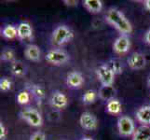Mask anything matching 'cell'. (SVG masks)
<instances>
[{"mask_svg":"<svg viewBox=\"0 0 150 140\" xmlns=\"http://www.w3.org/2000/svg\"><path fill=\"white\" fill-rule=\"evenodd\" d=\"M30 140H46L45 134L42 132H35L30 136Z\"/></svg>","mask_w":150,"mask_h":140,"instance_id":"27","label":"cell"},{"mask_svg":"<svg viewBox=\"0 0 150 140\" xmlns=\"http://www.w3.org/2000/svg\"><path fill=\"white\" fill-rule=\"evenodd\" d=\"M66 84L73 89H79L84 84V77L77 71H72L66 77Z\"/></svg>","mask_w":150,"mask_h":140,"instance_id":"10","label":"cell"},{"mask_svg":"<svg viewBox=\"0 0 150 140\" xmlns=\"http://www.w3.org/2000/svg\"><path fill=\"white\" fill-rule=\"evenodd\" d=\"M98 95L102 100L105 101H110L114 99L116 95V89L113 85L110 86H102L98 92Z\"/></svg>","mask_w":150,"mask_h":140,"instance_id":"14","label":"cell"},{"mask_svg":"<svg viewBox=\"0 0 150 140\" xmlns=\"http://www.w3.org/2000/svg\"><path fill=\"white\" fill-rule=\"evenodd\" d=\"M45 59L48 63L54 65H61L65 64L69 60V55L64 50H49L45 56Z\"/></svg>","mask_w":150,"mask_h":140,"instance_id":"5","label":"cell"},{"mask_svg":"<svg viewBox=\"0 0 150 140\" xmlns=\"http://www.w3.org/2000/svg\"><path fill=\"white\" fill-rule=\"evenodd\" d=\"M21 118L33 127H39L42 125L43 119L41 114L35 108H25L20 114Z\"/></svg>","mask_w":150,"mask_h":140,"instance_id":"3","label":"cell"},{"mask_svg":"<svg viewBox=\"0 0 150 140\" xmlns=\"http://www.w3.org/2000/svg\"><path fill=\"white\" fill-rule=\"evenodd\" d=\"M2 36L8 39H13L18 37V31L17 28L14 27L13 25H7L2 30Z\"/></svg>","mask_w":150,"mask_h":140,"instance_id":"21","label":"cell"},{"mask_svg":"<svg viewBox=\"0 0 150 140\" xmlns=\"http://www.w3.org/2000/svg\"><path fill=\"white\" fill-rule=\"evenodd\" d=\"M144 6H146V8L150 10V0H146V2H144Z\"/></svg>","mask_w":150,"mask_h":140,"instance_id":"31","label":"cell"},{"mask_svg":"<svg viewBox=\"0 0 150 140\" xmlns=\"http://www.w3.org/2000/svg\"><path fill=\"white\" fill-rule=\"evenodd\" d=\"M97 97V92L93 90H88L85 93L83 97H82V100H83L84 104H91L96 100Z\"/></svg>","mask_w":150,"mask_h":140,"instance_id":"23","label":"cell"},{"mask_svg":"<svg viewBox=\"0 0 150 140\" xmlns=\"http://www.w3.org/2000/svg\"><path fill=\"white\" fill-rule=\"evenodd\" d=\"M79 123L81 127L86 130H94L97 128V118L91 112H84L79 118Z\"/></svg>","mask_w":150,"mask_h":140,"instance_id":"7","label":"cell"},{"mask_svg":"<svg viewBox=\"0 0 150 140\" xmlns=\"http://www.w3.org/2000/svg\"><path fill=\"white\" fill-rule=\"evenodd\" d=\"M132 140H150V126L142 125L132 134Z\"/></svg>","mask_w":150,"mask_h":140,"instance_id":"15","label":"cell"},{"mask_svg":"<svg viewBox=\"0 0 150 140\" xmlns=\"http://www.w3.org/2000/svg\"><path fill=\"white\" fill-rule=\"evenodd\" d=\"M10 70L11 73L17 77H23L25 75L26 72V68H25L24 65L20 61H14L12 62L11 66H10Z\"/></svg>","mask_w":150,"mask_h":140,"instance_id":"18","label":"cell"},{"mask_svg":"<svg viewBox=\"0 0 150 140\" xmlns=\"http://www.w3.org/2000/svg\"><path fill=\"white\" fill-rule=\"evenodd\" d=\"M25 57L33 62H38L40 59V50L37 45L30 44L24 50Z\"/></svg>","mask_w":150,"mask_h":140,"instance_id":"12","label":"cell"},{"mask_svg":"<svg viewBox=\"0 0 150 140\" xmlns=\"http://www.w3.org/2000/svg\"><path fill=\"white\" fill-rule=\"evenodd\" d=\"M97 77L98 80L102 83V86H110L113 85L115 80V74L106 65H100L97 68Z\"/></svg>","mask_w":150,"mask_h":140,"instance_id":"6","label":"cell"},{"mask_svg":"<svg viewBox=\"0 0 150 140\" xmlns=\"http://www.w3.org/2000/svg\"><path fill=\"white\" fill-rule=\"evenodd\" d=\"M83 6L91 13H99L103 9V2L101 0H85Z\"/></svg>","mask_w":150,"mask_h":140,"instance_id":"17","label":"cell"},{"mask_svg":"<svg viewBox=\"0 0 150 140\" xmlns=\"http://www.w3.org/2000/svg\"><path fill=\"white\" fill-rule=\"evenodd\" d=\"M14 56H15L14 51L12 50H10V49H7V50H3V53L1 54V60H3V61H8V62L13 61Z\"/></svg>","mask_w":150,"mask_h":140,"instance_id":"25","label":"cell"},{"mask_svg":"<svg viewBox=\"0 0 150 140\" xmlns=\"http://www.w3.org/2000/svg\"><path fill=\"white\" fill-rule=\"evenodd\" d=\"M30 92L33 93V95L38 98V99L41 100L43 99L45 97V91L42 87L40 85H38V84H33L30 86Z\"/></svg>","mask_w":150,"mask_h":140,"instance_id":"22","label":"cell"},{"mask_svg":"<svg viewBox=\"0 0 150 140\" xmlns=\"http://www.w3.org/2000/svg\"><path fill=\"white\" fill-rule=\"evenodd\" d=\"M74 34L73 32L65 25H60L52 33V37H51V41L52 44L55 46H61L64 45L73 38Z\"/></svg>","mask_w":150,"mask_h":140,"instance_id":"2","label":"cell"},{"mask_svg":"<svg viewBox=\"0 0 150 140\" xmlns=\"http://www.w3.org/2000/svg\"><path fill=\"white\" fill-rule=\"evenodd\" d=\"M105 20L108 23L122 33V35L131 34L132 32V23L120 9L115 8L109 9L105 14Z\"/></svg>","mask_w":150,"mask_h":140,"instance_id":"1","label":"cell"},{"mask_svg":"<svg viewBox=\"0 0 150 140\" xmlns=\"http://www.w3.org/2000/svg\"><path fill=\"white\" fill-rule=\"evenodd\" d=\"M128 65L130 66V68L133 70H139L142 69L146 66V56L141 53H134L128 58Z\"/></svg>","mask_w":150,"mask_h":140,"instance_id":"8","label":"cell"},{"mask_svg":"<svg viewBox=\"0 0 150 140\" xmlns=\"http://www.w3.org/2000/svg\"><path fill=\"white\" fill-rule=\"evenodd\" d=\"M144 40H146V42L147 44L150 45V29L146 32V36H144Z\"/></svg>","mask_w":150,"mask_h":140,"instance_id":"29","label":"cell"},{"mask_svg":"<svg viewBox=\"0 0 150 140\" xmlns=\"http://www.w3.org/2000/svg\"><path fill=\"white\" fill-rule=\"evenodd\" d=\"M67 6H76V5H77V1H64Z\"/></svg>","mask_w":150,"mask_h":140,"instance_id":"30","label":"cell"},{"mask_svg":"<svg viewBox=\"0 0 150 140\" xmlns=\"http://www.w3.org/2000/svg\"><path fill=\"white\" fill-rule=\"evenodd\" d=\"M118 133L122 136H130L135 132L134 122L128 116H122L117 121Z\"/></svg>","mask_w":150,"mask_h":140,"instance_id":"4","label":"cell"},{"mask_svg":"<svg viewBox=\"0 0 150 140\" xmlns=\"http://www.w3.org/2000/svg\"><path fill=\"white\" fill-rule=\"evenodd\" d=\"M106 65L109 67V68L113 71V73L117 75V74H121L123 71V65L122 63L117 59H111Z\"/></svg>","mask_w":150,"mask_h":140,"instance_id":"20","label":"cell"},{"mask_svg":"<svg viewBox=\"0 0 150 140\" xmlns=\"http://www.w3.org/2000/svg\"><path fill=\"white\" fill-rule=\"evenodd\" d=\"M10 88H11V81L8 79H6V77L1 79V80H0V90L3 92H7L10 90Z\"/></svg>","mask_w":150,"mask_h":140,"instance_id":"26","label":"cell"},{"mask_svg":"<svg viewBox=\"0 0 150 140\" xmlns=\"http://www.w3.org/2000/svg\"><path fill=\"white\" fill-rule=\"evenodd\" d=\"M50 104L53 107L58 108V109H62V108H64L67 106L68 99H67L66 95L64 92L57 91V92H54L52 93V95H51Z\"/></svg>","mask_w":150,"mask_h":140,"instance_id":"11","label":"cell"},{"mask_svg":"<svg viewBox=\"0 0 150 140\" xmlns=\"http://www.w3.org/2000/svg\"><path fill=\"white\" fill-rule=\"evenodd\" d=\"M147 83H148V86L150 87V77H149V79H148V81H147Z\"/></svg>","mask_w":150,"mask_h":140,"instance_id":"33","label":"cell"},{"mask_svg":"<svg viewBox=\"0 0 150 140\" xmlns=\"http://www.w3.org/2000/svg\"><path fill=\"white\" fill-rule=\"evenodd\" d=\"M7 129L5 127L4 124L1 122L0 123V139L1 140H5L7 137Z\"/></svg>","mask_w":150,"mask_h":140,"instance_id":"28","label":"cell"},{"mask_svg":"<svg viewBox=\"0 0 150 140\" xmlns=\"http://www.w3.org/2000/svg\"><path fill=\"white\" fill-rule=\"evenodd\" d=\"M106 109L108 113L113 114V115H117V114H120L121 111V104L117 99L114 98V99L108 101L106 105Z\"/></svg>","mask_w":150,"mask_h":140,"instance_id":"19","label":"cell"},{"mask_svg":"<svg viewBox=\"0 0 150 140\" xmlns=\"http://www.w3.org/2000/svg\"><path fill=\"white\" fill-rule=\"evenodd\" d=\"M17 31H18V38L21 39L30 38L33 35L32 26L28 23H21L17 28Z\"/></svg>","mask_w":150,"mask_h":140,"instance_id":"16","label":"cell"},{"mask_svg":"<svg viewBox=\"0 0 150 140\" xmlns=\"http://www.w3.org/2000/svg\"><path fill=\"white\" fill-rule=\"evenodd\" d=\"M30 101V95L27 91H22L17 95V102L21 105H25Z\"/></svg>","mask_w":150,"mask_h":140,"instance_id":"24","label":"cell"},{"mask_svg":"<svg viewBox=\"0 0 150 140\" xmlns=\"http://www.w3.org/2000/svg\"><path fill=\"white\" fill-rule=\"evenodd\" d=\"M81 140H92V139H91V138H88V137H85V138L81 139Z\"/></svg>","mask_w":150,"mask_h":140,"instance_id":"32","label":"cell"},{"mask_svg":"<svg viewBox=\"0 0 150 140\" xmlns=\"http://www.w3.org/2000/svg\"><path fill=\"white\" fill-rule=\"evenodd\" d=\"M131 46V41L130 38L127 35H121L115 41V43L113 45L114 51L118 54L126 53L130 49Z\"/></svg>","mask_w":150,"mask_h":140,"instance_id":"9","label":"cell"},{"mask_svg":"<svg viewBox=\"0 0 150 140\" xmlns=\"http://www.w3.org/2000/svg\"><path fill=\"white\" fill-rule=\"evenodd\" d=\"M137 120L144 125L150 124V106H143L136 112Z\"/></svg>","mask_w":150,"mask_h":140,"instance_id":"13","label":"cell"}]
</instances>
